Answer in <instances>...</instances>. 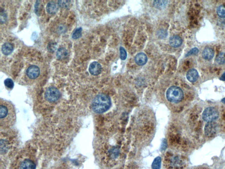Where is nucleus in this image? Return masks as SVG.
I'll use <instances>...</instances> for the list:
<instances>
[{"label": "nucleus", "mask_w": 225, "mask_h": 169, "mask_svg": "<svg viewBox=\"0 0 225 169\" xmlns=\"http://www.w3.org/2000/svg\"><path fill=\"white\" fill-rule=\"evenodd\" d=\"M147 57L144 53H140L137 54L135 57L136 63L139 66L145 65L147 61Z\"/></svg>", "instance_id": "9b49d317"}, {"label": "nucleus", "mask_w": 225, "mask_h": 169, "mask_svg": "<svg viewBox=\"0 0 225 169\" xmlns=\"http://www.w3.org/2000/svg\"><path fill=\"white\" fill-rule=\"evenodd\" d=\"M220 79L222 81H225V72H224V73L222 74V75L221 76L220 78Z\"/></svg>", "instance_id": "bb28decb"}, {"label": "nucleus", "mask_w": 225, "mask_h": 169, "mask_svg": "<svg viewBox=\"0 0 225 169\" xmlns=\"http://www.w3.org/2000/svg\"><path fill=\"white\" fill-rule=\"evenodd\" d=\"M167 143L166 142V140L164 139V140H163V142H162V145H161V149L163 150H165L167 147Z\"/></svg>", "instance_id": "a878e982"}, {"label": "nucleus", "mask_w": 225, "mask_h": 169, "mask_svg": "<svg viewBox=\"0 0 225 169\" xmlns=\"http://www.w3.org/2000/svg\"><path fill=\"white\" fill-rule=\"evenodd\" d=\"M198 71L194 69L189 70L186 74L187 79L191 82H195L198 80Z\"/></svg>", "instance_id": "9d476101"}, {"label": "nucleus", "mask_w": 225, "mask_h": 169, "mask_svg": "<svg viewBox=\"0 0 225 169\" xmlns=\"http://www.w3.org/2000/svg\"><path fill=\"white\" fill-rule=\"evenodd\" d=\"M161 159L160 157H157L154 160L152 164V168L153 169H160L161 167Z\"/></svg>", "instance_id": "f3484780"}, {"label": "nucleus", "mask_w": 225, "mask_h": 169, "mask_svg": "<svg viewBox=\"0 0 225 169\" xmlns=\"http://www.w3.org/2000/svg\"><path fill=\"white\" fill-rule=\"evenodd\" d=\"M16 121V111L13 104L9 101L0 100V128L6 130L12 128Z\"/></svg>", "instance_id": "f257e3e1"}, {"label": "nucleus", "mask_w": 225, "mask_h": 169, "mask_svg": "<svg viewBox=\"0 0 225 169\" xmlns=\"http://www.w3.org/2000/svg\"><path fill=\"white\" fill-rule=\"evenodd\" d=\"M120 59L122 60H125L127 58V54L126 50L124 49V48L122 47H120Z\"/></svg>", "instance_id": "5701e85b"}, {"label": "nucleus", "mask_w": 225, "mask_h": 169, "mask_svg": "<svg viewBox=\"0 0 225 169\" xmlns=\"http://www.w3.org/2000/svg\"><path fill=\"white\" fill-rule=\"evenodd\" d=\"M217 124L215 122H208L204 127V134L208 137L215 134L217 130Z\"/></svg>", "instance_id": "0eeeda50"}, {"label": "nucleus", "mask_w": 225, "mask_h": 169, "mask_svg": "<svg viewBox=\"0 0 225 169\" xmlns=\"http://www.w3.org/2000/svg\"><path fill=\"white\" fill-rule=\"evenodd\" d=\"M167 3L166 1H155L154 4L156 8H161L166 6Z\"/></svg>", "instance_id": "4be33fe9"}, {"label": "nucleus", "mask_w": 225, "mask_h": 169, "mask_svg": "<svg viewBox=\"0 0 225 169\" xmlns=\"http://www.w3.org/2000/svg\"><path fill=\"white\" fill-rule=\"evenodd\" d=\"M5 86L9 89H12L13 88L14 84L13 81L10 78H7L4 81Z\"/></svg>", "instance_id": "412c9836"}, {"label": "nucleus", "mask_w": 225, "mask_h": 169, "mask_svg": "<svg viewBox=\"0 0 225 169\" xmlns=\"http://www.w3.org/2000/svg\"><path fill=\"white\" fill-rule=\"evenodd\" d=\"M70 1H58V5L59 6H61V7H67L68 6V5L69 4H68V2H69Z\"/></svg>", "instance_id": "393cba45"}, {"label": "nucleus", "mask_w": 225, "mask_h": 169, "mask_svg": "<svg viewBox=\"0 0 225 169\" xmlns=\"http://www.w3.org/2000/svg\"><path fill=\"white\" fill-rule=\"evenodd\" d=\"M61 94L57 88L51 87L48 88L45 92V98L48 102L54 103L60 99Z\"/></svg>", "instance_id": "39448f33"}, {"label": "nucleus", "mask_w": 225, "mask_h": 169, "mask_svg": "<svg viewBox=\"0 0 225 169\" xmlns=\"http://www.w3.org/2000/svg\"><path fill=\"white\" fill-rule=\"evenodd\" d=\"M2 53L5 55H9L13 51V46L11 43L6 42L4 43L1 48Z\"/></svg>", "instance_id": "4468645a"}, {"label": "nucleus", "mask_w": 225, "mask_h": 169, "mask_svg": "<svg viewBox=\"0 0 225 169\" xmlns=\"http://www.w3.org/2000/svg\"><path fill=\"white\" fill-rule=\"evenodd\" d=\"M35 152L31 148L21 151L15 161V169H36Z\"/></svg>", "instance_id": "f03ea898"}, {"label": "nucleus", "mask_w": 225, "mask_h": 169, "mask_svg": "<svg viewBox=\"0 0 225 169\" xmlns=\"http://www.w3.org/2000/svg\"><path fill=\"white\" fill-rule=\"evenodd\" d=\"M199 52V49L198 48H194V49H192L187 53L186 54V56H190V55H193L196 54H198Z\"/></svg>", "instance_id": "b1692460"}, {"label": "nucleus", "mask_w": 225, "mask_h": 169, "mask_svg": "<svg viewBox=\"0 0 225 169\" xmlns=\"http://www.w3.org/2000/svg\"><path fill=\"white\" fill-rule=\"evenodd\" d=\"M219 116L218 111L214 107H208L204 111L202 114V118L207 122H214L218 118Z\"/></svg>", "instance_id": "423d86ee"}, {"label": "nucleus", "mask_w": 225, "mask_h": 169, "mask_svg": "<svg viewBox=\"0 0 225 169\" xmlns=\"http://www.w3.org/2000/svg\"><path fill=\"white\" fill-rule=\"evenodd\" d=\"M216 61L219 64H223L225 63V53H221L217 56Z\"/></svg>", "instance_id": "a211bd4d"}, {"label": "nucleus", "mask_w": 225, "mask_h": 169, "mask_svg": "<svg viewBox=\"0 0 225 169\" xmlns=\"http://www.w3.org/2000/svg\"><path fill=\"white\" fill-rule=\"evenodd\" d=\"M58 5L54 1L49 2L46 6L47 12L50 14L53 15L56 13L58 10Z\"/></svg>", "instance_id": "ddd939ff"}, {"label": "nucleus", "mask_w": 225, "mask_h": 169, "mask_svg": "<svg viewBox=\"0 0 225 169\" xmlns=\"http://www.w3.org/2000/svg\"><path fill=\"white\" fill-rule=\"evenodd\" d=\"M40 70L37 66L33 65L30 66L27 70V75L31 79H35L39 77Z\"/></svg>", "instance_id": "6e6552de"}, {"label": "nucleus", "mask_w": 225, "mask_h": 169, "mask_svg": "<svg viewBox=\"0 0 225 169\" xmlns=\"http://www.w3.org/2000/svg\"><path fill=\"white\" fill-rule=\"evenodd\" d=\"M214 55L213 50L209 47L205 48L202 52V56L206 60H211Z\"/></svg>", "instance_id": "2eb2a0df"}, {"label": "nucleus", "mask_w": 225, "mask_h": 169, "mask_svg": "<svg viewBox=\"0 0 225 169\" xmlns=\"http://www.w3.org/2000/svg\"><path fill=\"white\" fill-rule=\"evenodd\" d=\"M167 100L171 102L178 103L180 102L184 98V93L181 88L173 86L168 89L166 93Z\"/></svg>", "instance_id": "20e7f679"}, {"label": "nucleus", "mask_w": 225, "mask_h": 169, "mask_svg": "<svg viewBox=\"0 0 225 169\" xmlns=\"http://www.w3.org/2000/svg\"><path fill=\"white\" fill-rule=\"evenodd\" d=\"M221 102H222V103H223V104H225V98H223V99H222V100Z\"/></svg>", "instance_id": "cd10ccee"}, {"label": "nucleus", "mask_w": 225, "mask_h": 169, "mask_svg": "<svg viewBox=\"0 0 225 169\" xmlns=\"http://www.w3.org/2000/svg\"><path fill=\"white\" fill-rule=\"evenodd\" d=\"M111 104V98L108 95L103 94H99L93 100L92 109L97 113H103L109 110Z\"/></svg>", "instance_id": "7ed1b4c3"}, {"label": "nucleus", "mask_w": 225, "mask_h": 169, "mask_svg": "<svg viewBox=\"0 0 225 169\" xmlns=\"http://www.w3.org/2000/svg\"><path fill=\"white\" fill-rule=\"evenodd\" d=\"M68 51L64 48H59L56 52V57L59 60H63L68 56Z\"/></svg>", "instance_id": "dca6fc26"}, {"label": "nucleus", "mask_w": 225, "mask_h": 169, "mask_svg": "<svg viewBox=\"0 0 225 169\" xmlns=\"http://www.w3.org/2000/svg\"><path fill=\"white\" fill-rule=\"evenodd\" d=\"M218 15L221 18H225V6L222 5L218 8L217 10Z\"/></svg>", "instance_id": "6ab92c4d"}, {"label": "nucleus", "mask_w": 225, "mask_h": 169, "mask_svg": "<svg viewBox=\"0 0 225 169\" xmlns=\"http://www.w3.org/2000/svg\"><path fill=\"white\" fill-rule=\"evenodd\" d=\"M102 66L97 62H93L90 65L89 71L93 75L97 76L99 75L102 72Z\"/></svg>", "instance_id": "1a4fd4ad"}, {"label": "nucleus", "mask_w": 225, "mask_h": 169, "mask_svg": "<svg viewBox=\"0 0 225 169\" xmlns=\"http://www.w3.org/2000/svg\"><path fill=\"white\" fill-rule=\"evenodd\" d=\"M182 39L179 36H173L169 39L170 45L172 47L175 48L179 47L182 44Z\"/></svg>", "instance_id": "f8f14e48"}, {"label": "nucleus", "mask_w": 225, "mask_h": 169, "mask_svg": "<svg viewBox=\"0 0 225 169\" xmlns=\"http://www.w3.org/2000/svg\"><path fill=\"white\" fill-rule=\"evenodd\" d=\"M224 117H225V114H224Z\"/></svg>", "instance_id": "c85d7f7f"}, {"label": "nucleus", "mask_w": 225, "mask_h": 169, "mask_svg": "<svg viewBox=\"0 0 225 169\" xmlns=\"http://www.w3.org/2000/svg\"><path fill=\"white\" fill-rule=\"evenodd\" d=\"M82 28H78L74 31L73 34L72 38L74 39H77L81 37L82 35Z\"/></svg>", "instance_id": "aec40b11"}]
</instances>
